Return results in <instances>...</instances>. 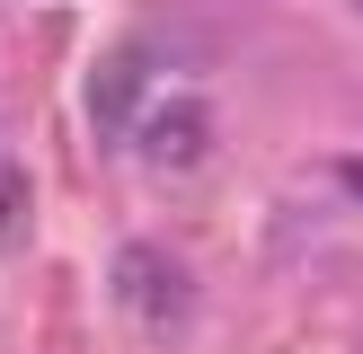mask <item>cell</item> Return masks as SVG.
<instances>
[{"label": "cell", "instance_id": "4", "mask_svg": "<svg viewBox=\"0 0 363 354\" xmlns=\"http://www.w3.org/2000/svg\"><path fill=\"white\" fill-rule=\"evenodd\" d=\"M18 204H27V186H18V177H9V186H0V248L18 239Z\"/></svg>", "mask_w": 363, "mask_h": 354}, {"label": "cell", "instance_id": "5", "mask_svg": "<svg viewBox=\"0 0 363 354\" xmlns=\"http://www.w3.org/2000/svg\"><path fill=\"white\" fill-rule=\"evenodd\" d=\"M337 177H346V186H354V195H363V159H346V169H337Z\"/></svg>", "mask_w": 363, "mask_h": 354}, {"label": "cell", "instance_id": "2", "mask_svg": "<svg viewBox=\"0 0 363 354\" xmlns=\"http://www.w3.org/2000/svg\"><path fill=\"white\" fill-rule=\"evenodd\" d=\"M133 98H142V53L124 45L116 62L98 71V88H89V115H98V133H124V124H133Z\"/></svg>", "mask_w": 363, "mask_h": 354}, {"label": "cell", "instance_id": "3", "mask_svg": "<svg viewBox=\"0 0 363 354\" xmlns=\"http://www.w3.org/2000/svg\"><path fill=\"white\" fill-rule=\"evenodd\" d=\"M204 142H213L204 106H177V115L151 124V159H160V169H195V159H204Z\"/></svg>", "mask_w": 363, "mask_h": 354}, {"label": "cell", "instance_id": "1", "mask_svg": "<svg viewBox=\"0 0 363 354\" xmlns=\"http://www.w3.org/2000/svg\"><path fill=\"white\" fill-rule=\"evenodd\" d=\"M116 292H124V310H133L142 328H186V319H195L186 266H177L169 248H151V239H133V248L116 257Z\"/></svg>", "mask_w": 363, "mask_h": 354}]
</instances>
